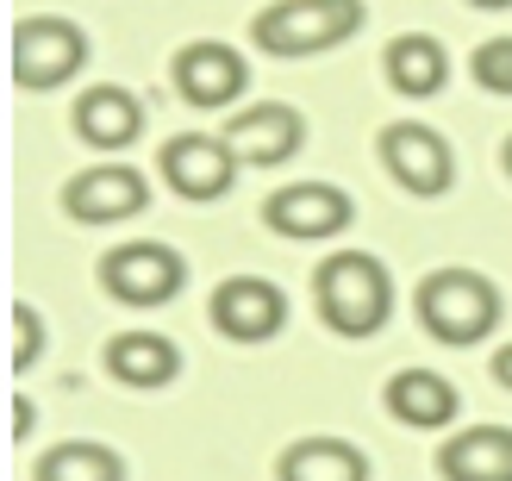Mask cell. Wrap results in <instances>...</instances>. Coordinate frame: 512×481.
I'll return each instance as SVG.
<instances>
[{"label": "cell", "mask_w": 512, "mask_h": 481, "mask_svg": "<svg viewBox=\"0 0 512 481\" xmlns=\"http://www.w3.org/2000/svg\"><path fill=\"white\" fill-rule=\"evenodd\" d=\"M13 332H19V350H13V369L25 375V369H38V350H44V319H38V307H13Z\"/></svg>", "instance_id": "21"}, {"label": "cell", "mask_w": 512, "mask_h": 481, "mask_svg": "<svg viewBox=\"0 0 512 481\" xmlns=\"http://www.w3.org/2000/svg\"><path fill=\"white\" fill-rule=\"evenodd\" d=\"M75 138L94 144V150H125V144H138V138H144V107H138V94H132V88H113V82L88 88L82 100H75Z\"/></svg>", "instance_id": "13"}, {"label": "cell", "mask_w": 512, "mask_h": 481, "mask_svg": "<svg viewBox=\"0 0 512 481\" xmlns=\"http://www.w3.org/2000/svg\"><path fill=\"white\" fill-rule=\"evenodd\" d=\"M175 94L188 100V107L200 113H219V107H238L244 88H250V63L238 57L232 44H219V38H194L175 50Z\"/></svg>", "instance_id": "8"}, {"label": "cell", "mask_w": 512, "mask_h": 481, "mask_svg": "<svg viewBox=\"0 0 512 481\" xmlns=\"http://www.w3.org/2000/svg\"><path fill=\"white\" fill-rule=\"evenodd\" d=\"M500 163H506V175H512V138H506V150H500Z\"/></svg>", "instance_id": "24"}, {"label": "cell", "mask_w": 512, "mask_h": 481, "mask_svg": "<svg viewBox=\"0 0 512 481\" xmlns=\"http://www.w3.org/2000/svg\"><path fill=\"white\" fill-rule=\"evenodd\" d=\"M281 481H369V457L356 450L350 438H294L288 450H281V463H275Z\"/></svg>", "instance_id": "17"}, {"label": "cell", "mask_w": 512, "mask_h": 481, "mask_svg": "<svg viewBox=\"0 0 512 481\" xmlns=\"http://www.w3.org/2000/svg\"><path fill=\"white\" fill-rule=\"evenodd\" d=\"M225 144L238 150V163L275 169V163H288L294 150L306 144V119L294 107H281V100H256V107L225 119Z\"/></svg>", "instance_id": "12"}, {"label": "cell", "mask_w": 512, "mask_h": 481, "mask_svg": "<svg viewBox=\"0 0 512 481\" xmlns=\"http://www.w3.org/2000/svg\"><path fill=\"white\" fill-rule=\"evenodd\" d=\"M381 75H388L394 94H406V100H431V94L450 82V50L431 38V32H400L388 50H381Z\"/></svg>", "instance_id": "16"}, {"label": "cell", "mask_w": 512, "mask_h": 481, "mask_svg": "<svg viewBox=\"0 0 512 481\" xmlns=\"http://www.w3.org/2000/svg\"><path fill=\"white\" fill-rule=\"evenodd\" d=\"M157 169L163 182L182 194V200H225L238 182V150L225 138H207V132H175L163 150H157Z\"/></svg>", "instance_id": "7"}, {"label": "cell", "mask_w": 512, "mask_h": 481, "mask_svg": "<svg viewBox=\"0 0 512 481\" xmlns=\"http://www.w3.org/2000/svg\"><path fill=\"white\" fill-rule=\"evenodd\" d=\"M381 400H388V413L400 425H419V432H438V425H450L456 413H463V394H456L438 369H400V375H388Z\"/></svg>", "instance_id": "15"}, {"label": "cell", "mask_w": 512, "mask_h": 481, "mask_svg": "<svg viewBox=\"0 0 512 481\" xmlns=\"http://www.w3.org/2000/svg\"><path fill=\"white\" fill-rule=\"evenodd\" d=\"M469 69H475V82L488 94H512V38H488L469 57Z\"/></svg>", "instance_id": "20"}, {"label": "cell", "mask_w": 512, "mask_h": 481, "mask_svg": "<svg viewBox=\"0 0 512 481\" xmlns=\"http://www.w3.org/2000/svg\"><path fill=\"white\" fill-rule=\"evenodd\" d=\"M88 63V32L63 13H25L13 25V82L19 88H63L75 69Z\"/></svg>", "instance_id": "4"}, {"label": "cell", "mask_w": 512, "mask_h": 481, "mask_svg": "<svg viewBox=\"0 0 512 481\" xmlns=\"http://www.w3.org/2000/svg\"><path fill=\"white\" fill-rule=\"evenodd\" d=\"M381 150V163H388V175L406 188V194H419V200H438L450 194L456 182V150L444 144V132H431L425 119H400L388 125V132L375 138Z\"/></svg>", "instance_id": "5"}, {"label": "cell", "mask_w": 512, "mask_h": 481, "mask_svg": "<svg viewBox=\"0 0 512 481\" xmlns=\"http://www.w3.org/2000/svg\"><path fill=\"white\" fill-rule=\"evenodd\" d=\"M207 313L219 325V338L232 344H269L281 325H288V294H281L269 275H225L213 288Z\"/></svg>", "instance_id": "9"}, {"label": "cell", "mask_w": 512, "mask_h": 481, "mask_svg": "<svg viewBox=\"0 0 512 481\" xmlns=\"http://www.w3.org/2000/svg\"><path fill=\"white\" fill-rule=\"evenodd\" d=\"M469 7H488V13H506V7H512V0H469Z\"/></svg>", "instance_id": "23"}, {"label": "cell", "mask_w": 512, "mask_h": 481, "mask_svg": "<svg viewBox=\"0 0 512 481\" xmlns=\"http://www.w3.org/2000/svg\"><path fill=\"white\" fill-rule=\"evenodd\" d=\"M313 300L338 338H375L394 313V275L369 250H331L313 275Z\"/></svg>", "instance_id": "1"}, {"label": "cell", "mask_w": 512, "mask_h": 481, "mask_svg": "<svg viewBox=\"0 0 512 481\" xmlns=\"http://www.w3.org/2000/svg\"><path fill=\"white\" fill-rule=\"evenodd\" d=\"M100 288L125 307H163L188 288V263L175 257L169 244L157 238H138V244H119L107 263H100Z\"/></svg>", "instance_id": "6"}, {"label": "cell", "mask_w": 512, "mask_h": 481, "mask_svg": "<svg viewBox=\"0 0 512 481\" xmlns=\"http://www.w3.org/2000/svg\"><path fill=\"white\" fill-rule=\"evenodd\" d=\"M363 19V0H275L250 19V38L269 57H319L363 32Z\"/></svg>", "instance_id": "3"}, {"label": "cell", "mask_w": 512, "mask_h": 481, "mask_svg": "<svg viewBox=\"0 0 512 481\" xmlns=\"http://www.w3.org/2000/svg\"><path fill=\"white\" fill-rule=\"evenodd\" d=\"M350 219H356V200L331 182H294V188H275L263 200V225L275 238H300V244L338 238Z\"/></svg>", "instance_id": "10"}, {"label": "cell", "mask_w": 512, "mask_h": 481, "mask_svg": "<svg viewBox=\"0 0 512 481\" xmlns=\"http://www.w3.org/2000/svg\"><path fill=\"white\" fill-rule=\"evenodd\" d=\"M494 382H500V388H512V344H500V350H494Z\"/></svg>", "instance_id": "22"}, {"label": "cell", "mask_w": 512, "mask_h": 481, "mask_svg": "<svg viewBox=\"0 0 512 481\" xmlns=\"http://www.w3.org/2000/svg\"><path fill=\"white\" fill-rule=\"evenodd\" d=\"M150 200V182L132 163H94L82 175L63 182V213L75 225H119V219H138Z\"/></svg>", "instance_id": "11"}, {"label": "cell", "mask_w": 512, "mask_h": 481, "mask_svg": "<svg viewBox=\"0 0 512 481\" xmlns=\"http://www.w3.org/2000/svg\"><path fill=\"white\" fill-rule=\"evenodd\" d=\"M182 369V350H175L163 332H119L107 338V375L125 388H163Z\"/></svg>", "instance_id": "18"}, {"label": "cell", "mask_w": 512, "mask_h": 481, "mask_svg": "<svg viewBox=\"0 0 512 481\" xmlns=\"http://www.w3.org/2000/svg\"><path fill=\"white\" fill-rule=\"evenodd\" d=\"M413 307H419V325L438 344L469 350L481 338H494L506 300H500V288L481 269H431L419 282V294H413Z\"/></svg>", "instance_id": "2"}, {"label": "cell", "mask_w": 512, "mask_h": 481, "mask_svg": "<svg viewBox=\"0 0 512 481\" xmlns=\"http://www.w3.org/2000/svg\"><path fill=\"white\" fill-rule=\"evenodd\" d=\"M32 481H125V463L113 444H94V438H69V444H50Z\"/></svg>", "instance_id": "19"}, {"label": "cell", "mask_w": 512, "mask_h": 481, "mask_svg": "<svg viewBox=\"0 0 512 481\" xmlns=\"http://www.w3.org/2000/svg\"><path fill=\"white\" fill-rule=\"evenodd\" d=\"M444 481H512V425H463L438 450Z\"/></svg>", "instance_id": "14"}]
</instances>
